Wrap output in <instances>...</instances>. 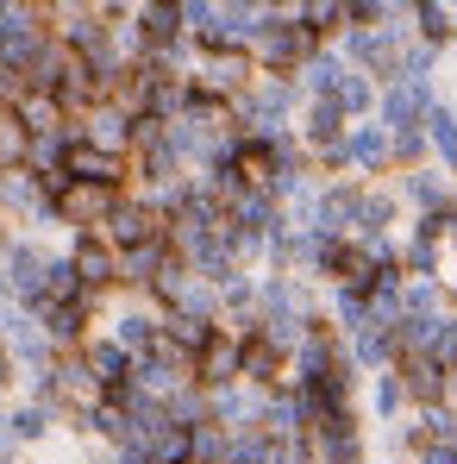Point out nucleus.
I'll use <instances>...</instances> for the list:
<instances>
[{
	"instance_id": "21",
	"label": "nucleus",
	"mask_w": 457,
	"mask_h": 464,
	"mask_svg": "<svg viewBox=\"0 0 457 464\" xmlns=\"http://www.w3.org/2000/svg\"><path fill=\"white\" fill-rule=\"evenodd\" d=\"M0 427H6V440L25 452V446H44V440H51V427H63V420H57L44 401H13V408L0 414Z\"/></svg>"
},
{
	"instance_id": "35",
	"label": "nucleus",
	"mask_w": 457,
	"mask_h": 464,
	"mask_svg": "<svg viewBox=\"0 0 457 464\" xmlns=\"http://www.w3.org/2000/svg\"><path fill=\"white\" fill-rule=\"evenodd\" d=\"M0 464H25V459H0Z\"/></svg>"
},
{
	"instance_id": "10",
	"label": "nucleus",
	"mask_w": 457,
	"mask_h": 464,
	"mask_svg": "<svg viewBox=\"0 0 457 464\" xmlns=\"http://www.w3.org/2000/svg\"><path fill=\"white\" fill-rule=\"evenodd\" d=\"M395 195H401V208H414V214H439L445 201L457 195V182L439 169V163H420V169H401L395 182H388Z\"/></svg>"
},
{
	"instance_id": "36",
	"label": "nucleus",
	"mask_w": 457,
	"mask_h": 464,
	"mask_svg": "<svg viewBox=\"0 0 457 464\" xmlns=\"http://www.w3.org/2000/svg\"><path fill=\"white\" fill-rule=\"evenodd\" d=\"M452 44H457V19H452Z\"/></svg>"
},
{
	"instance_id": "16",
	"label": "nucleus",
	"mask_w": 457,
	"mask_h": 464,
	"mask_svg": "<svg viewBox=\"0 0 457 464\" xmlns=\"http://www.w3.org/2000/svg\"><path fill=\"white\" fill-rule=\"evenodd\" d=\"M76 132H81V145H94V151H113V157H126L132 151V120L119 113V107H88L76 120Z\"/></svg>"
},
{
	"instance_id": "31",
	"label": "nucleus",
	"mask_w": 457,
	"mask_h": 464,
	"mask_svg": "<svg viewBox=\"0 0 457 464\" xmlns=\"http://www.w3.org/2000/svg\"><path fill=\"white\" fill-rule=\"evenodd\" d=\"M433 358H439L445 371H457V314H445V326H439V345H433Z\"/></svg>"
},
{
	"instance_id": "27",
	"label": "nucleus",
	"mask_w": 457,
	"mask_h": 464,
	"mask_svg": "<svg viewBox=\"0 0 457 464\" xmlns=\"http://www.w3.org/2000/svg\"><path fill=\"white\" fill-rule=\"evenodd\" d=\"M401 314H452V295H445L439 283L407 276V283H401Z\"/></svg>"
},
{
	"instance_id": "5",
	"label": "nucleus",
	"mask_w": 457,
	"mask_h": 464,
	"mask_svg": "<svg viewBox=\"0 0 457 464\" xmlns=\"http://www.w3.org/2000/svg\"><path fill=\"white\" fill-rule=\"evenodd\" d=\"M251 51H201L195 70H188V88L195 94H214V101H238L251 88Z\"/></svg>"
},
{
	"instance_id": "33",
	"label": "nucleus",
	"mask_w": 457,
	"mask_h": 464,
	"mask_svg": "<svg viewBox=\"0 0 457 464\" xmlns=\"http://www.w3.org/2000/svg\"><path fill=\"white\" fill-rule=\"evenodd\" d=\"M13 377H19V371H13V358H6V345H0V389L13 383Z\"/></svg>"
},
{
	"instance_id": "23",
	"label": "nucleus",
	"mask_w": 457,
	"mask_h": 464,
	"mask_svg": "<svg viewBox=\"0 0 457 464\" xmlns=\"http://www.w3.org/2000/svg\"><path fill=\"white\" fill-rule=\"evenodd\" d=\"M338 82H345V57H338L332 44H319V51H313V57L301 63V70H295V88H301V101H326Z\"/></svg>"
},
{
	"instance_id": "8",
	"label": "nucleus",
	"mask_w": 457,
	"mask_h": 464,
	"mask_svg": "<svg viewBox=\"0 0 457 464\" xmlns=\"http://www.w3.org/2000/svg\"><path fill=\"white\" fill-rule=\"evenodd\" d=\"M257 420H263V389L226 383L207 395V427H220V433H257Z\"/></svg>"
},
{
	"instance_id": "32",
	"label": "nucleus",
	"mask_w": 457,
	"mask_h": 464,
	"mask_svg": "<svg viewBox=\"0 0 457 464\" xmlns=\"http://www.w3.org/2000/svg\"><path fill=\"white\" fill-rule=\"evenodd\" d=\"M414 464H457L452 446H426V452H414Z\"/></svg>"
},
{
	"instance_id": "4",
	"label": "nucleus",
	"mask_w": 457,
	"mask_h": 464,
	"mask_svg": "<svg viewBox=\"0 0 457 464\" xmlns=\"http://www.w3.org/2000/svg\"><path fill=\"white\" fill-rule=\"evenodd\" d=\"M107 339L126 352V358H145L157 339H163V314L145 302V295H113V308H107Z\"/></svg>"
},
{
	"instance_id": "34",
	"label": "nucleus",
	"mask_w": 457,
	"mask_h": 464,
	"mask_svg": "<svg viewBox=\"0 0 457 464\" xmlns=\"http://www.w3.org/2000/svg\"><path fill=\"white\" fill-rule=\"evenodd\" d=\"M76 464H113V452H88V459H76Z\"/></svg>"
},
{
	"instance_id": "17",
	"label": "nucleus",
	"mask_w": 457,
	"mask_h": 464,
	"mask_svg": "<svg viewBox=\"0 0 457 464\" xmlns=\"http://www.w3.org/2000/svg\"><path fill=\"white\" fill-rule=\"evenodd\" d=\"M188 383L207 389V395L226 389V383H238V339H232V333H214V345L188 364Z\"/></svg>"
},
{
	"instance_id": "28",
	"label": "nucleus",
	"mask_w": 457,
	"mask_h": 464,
	"mask_svg": "<svg viewBox=\"0 0 457 464\" xmlns=\"http://www.w3.org/2000/svg\"><path fill=\"white\" fill-rule=\"evenodd\" d=\"M44 302H81V283H76V270H70L63 251H51V264H44Z\"/></svg>"
},
{
	"instance_id": "29",
	"label": "nucleus",
	"mask_w": 457,
	"mask_h": 464,
	"mask_svg": "<svg viewBox=\"0 0 457 464\" xmlns=\"http://www.w3.org/2000/svg\"><path fill=\"white\" fill-rule=\"evenodd\" d=\"M388 157H395V176H401V169L433 163V151H426V132H420V126H414V132H388Z\"/></svg>"
},
{
	"instance_id": "3",
	"label": "nucleus",
	"mask_w": 457,
	"mask_h": 464,
	"mask_svg": "<svg viewBox=\"0 0 457 464\" xmlns=\"http://www.w3.org/2000/svg\"><path fill=\"white\" fill-rule=\"evenodd\" d=\"M70 270H76L81 295H119V251L100 232H70Z\"/></svg>"
},
{
	"instance_id": "20",
	"label": "nucleus",
	"mask_w": 457,
	"mask_h": 464,
	"mask_svg": "<svg viewBox=\"0 0 457 464\" xmlns=\"http://www.w3.org/2000/svg\"><path fill=\"white\" fill-rule=\"evenodd\" d=\"M19 126H25V139H57V132H70V120H63V107L51 101V94H38V88H25L13 107H6Z\"/></svg>"
},
{
	"instance_id": "11",
	"label": "nucleus",
	"mask_w": 457,
	"mask_h": 464,
	"mask_svg": "<svg viewBox=\"0 0 457 464\" xmlns=\"http://www.w3.org/2000/svg\"><path fill=\"white\" fill-rule=\"evenodd\" d=\"M345 157H351V182H376V176H395V157H388V132L376 120L351 126L345 132Z\"/></svg>"
},
{
	"instance_id": "13",
	"label": "nucleus",
	"mask_w": 457,
	"mask_h": 464,
	"mask_svg": "<svg viewBox=\"0 0 457 464\" xmlns=\"http://www.w3.org/2000/svg\"><path fill=\"white\" fill-rule=\"evenodd\" d=\"M351 132V120L338 113V101L326 94V101H301V113H295V139H301V151H332L338 139Z\"/></svg>"
},
{
	"instance_id": "6",
	"label": "nucleus",
	"mask_w": 457,
	"mask_h": 464,
	"mask_svg": "<svg viewBox=\"0 0 457 464\" xmlns=\"http://www.w3.org/2000/svg\"><path fill=\"white\" fill-rule=\"evenodd\" d=\"M100 238H107L113 251H138V245H157V238H169V227H163L151 208H145V201L126 188V195L113 201V214L100 220Z\"/></svg>"
},
{
	"instance_id": "25",
	"label": "nucleus",
	"mask_w": 457,
	"mask_h": 464,
	"mask_svg": "<svg viewBox=\"0 0 457 464\" xmlns=\"http://www.w3.org/2000/svg\"><path fill=\"white\" fill-rule=\"evenodd\" d=\"M370 414H376V427H395L401 414H414V408H407V395H401V377H395V371L370 377Z\"/></svg>"
},
{
	"instance_id": "9",
	"label": "nucleus",
	"mask_w": 457,
	"mask_h": 464,
	"mask_svg": "<svg viewBox=\"0 0 457 464\" xmlns=\"http://www.w3.org/2000/svg\"><path fill=\"white\" fill-rule=\"evenodd\" d=\"M439 101V88H414V82H388L376 94V126L382 132H414L426 120V107Z\"/></svg>"
},
{
	"instance_id": "14",
	"label": "nucleus",
	"mask_w": 457,
	"mask_h": 464,
	"mask_svg": "<svg viewBox=\"0 0 457 464\" xmlns=\"http://www.w3.org/2000/svg\"><path fill=\"white\" fill-rule=\"evenodd\" d=\"M395 377H401V395L407 408H445V364L439 358H395Z\"/></svg>"
},
{
	"instance_id": "37",
	"label": "nucleus",
	"mask_w": 457,
	"mask_h": 464,
	"mask_svg": "<svg viewBox=\"0 0 457 464\" xmlns=\"http://www.w3.org/2000/svg\"><path fill=\"white\" fill-rule=\"evenodd\" d=\"M452 113H457V101H452Z\"/></svg>"
},
{
	"instance_id": "30",
	"label": "nucleus",
	"mask_w": 457,
	"mask_h": 464,
	"mask_svg": "<svg viewBox=\"0 0 457 464\" xmlns=\"http://www.w3.org/2000/svg\"><path fill=\"white\" fill-rule=\"evenodd\" d=\"M25 126L13 120V113H0V169H25Z\"/></svg>"
},
{
	"instance_id": "24",
	"label": "nucleus",
	"mask_w": 457,
	"mask_h": 464,
	"mask_svg": "<svg viewBox=\"0 0 457 464\" xmlns=\"http://www.w3.org/2000/svg\"><path fill=\"white\" fill-rule=\"evenodd\" d=\"M376 82L370 76H357V70H345V82L332 88V101H338V113L351 120V126H364V120H376Z\"/></svg>"
},
{
	"instance_id": "12",
	"label": "nucleus",
	"mask_w": 457,
	"mask_h": 464,
	"mask_svg": "<svg viewBox=\"0 0 457 464\" xmlns=\"http://www.w3.org/2000/svg\"><path fill=\"white\" fill-rule=\"evenodd\" d=\"M132 383L145 389V395H157V401H169L176 389L188 383V358H182V352H169V345L157 339L145 358H132Z\"/></svg>"
},
{
	"instance_id": "2",
	"label": "nucleus",
	"mask_w": 457,
	"mask_h": 464,
	"mask_svg": "<svg viewBox=\"0 0 457 464\" xmlns=\"http://www.w3.org/2000/svg\"><path fill=\"white\" fill-rule=\"evenodd\" d=\"M44 264H51V251H44L38 238H25V232H13L6 251H0V283H6V295L25 314L44 302Z\"/></svg>"
},
{
	"instance_id": "18",
	"label": "nucleus",
	"mask_w": 457,
	"mask_h": 464,
	"mask_svg": "<svg viewBox=\"0 0 457 464\" xmlns=\"http://www.w3.org/2000/svg\"><path fill=\"white\" fill-rule=\"evenodd\" d=\"M132 25H138V38H145V57H151V51H169V44H182V38H188V32H182V6H176V0L132 6Z\"/></svg>"
},
{
	"instance_id": "22",
	"label": "nucleus",
	"mask_w": 457,
	"mask_h": 464,
	"mask_svg": "<svg viewBox=\"0 0 457 464\" xmlns=\"http://www.w3.org/2000/svg\"><path fill=\"white\" fill-rule=\"evenodd\" d=\"M452 19H457V6H445V0H414L407 6L414 44H426V51H452Z\"/></svg>"
},
{
	"instance_id": "1",
	"label": "nucleus",
	"mask_w": 457,
	"mask_h": 464,
	"mask_svg": "<svg viewBox=\"0 0 457 464\" xmlns=\"http://www.w3.org/2000/svg\"><path fill=\"white\" fill-rule=\"evenodd\" d=\"M319 44L295 25V6H263V25L251 38V70L257 76H295Z\"/></svg>"
},
{
	"instance_id": "15",
	"label": "nucleus",
	"mask_w": 457,
	"mask_h": 464,
	"mask_svg": "<svg viewBox=\"0 0 457 464\" xmlns=\"http://www.w3.org/2000/svg\"><path fill=\"white\" fill-rule=\"evenodd\" d=\"M395 227H401V195H395L388 182H364V195H357V227H351V238H388Z\"/></svg>"
},
{
	"instance_id": "26",
	"label": "nucleus",
	"mask_w": 457,
	"mask_h": 464,
	"mask_svg": "<svg viewBox=\"0 0 457 464\" xmlns=\"http://www.w3.org/2000/svg\"><path fill=\"white\" fill-rule=\"evenodd\" d=\"M163 414H169V427H207V389H195V383H182L169 401H163Z\"/></svg>"
},
{
	"instance_id": "19",
	"label": "nucleus",
	"mask_w": 457,
	"mask_h": 464,
	"mask_svg": "<svg viewBox=\"0 0 457 464\" xmlns=\"http://www.w3.org/2000/svg\"><path fill=\"white\" fill-rule=\"evenodd\" d=\"M420 132H426V151H433V163H439L445 176H457V113H452V101H445V94L426 107Z\"/></svg>"
},
{
	"instance_id": "7",
	"label": "nucleus",
	"mask_w": 457,
	"mask_h": 464,
	"mask_svg": "<svg viewBox=\"0 0 457 464\" xmlns=\"http://www.w3.org/2000/svg\"><path fill=\"white\" fill-rule=\"evenodd\" d=\"M113 201H119V195H107V188L63 182L57 201H51V214H57V227H70V232H100V220L113 214Z\"/></svg>"
}]
</instances>
